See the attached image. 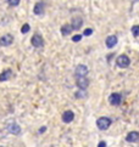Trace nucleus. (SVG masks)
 <instances>
[{
	"label": "nucleus",
	"mask_w": 139,
	"mask_h": 147,
	"mask_svg": "<svg viewBox=\"0 0 139 147\" xmlns=\"http://www.w3.org/2000/svg\"><path fill=\"white\" fill-rule=\"evenodd\" d=\"M109 102L112 105V106H119V105H121V102H122L121 94H119V92L111 94L110 97H109Z\"/></svg>",
	"instance_id": "3"
},
{
	"label": "nucleus",
	"mask_w": 139,
	"mask_h": 147,
	"mask_svg": "<svg viewBox=\"0 0 139 147\" xmlns=\"http://www.w3.org/2000/svg\"><path fill=\"white\" fill-rule=\"evenodd\" d=\"M76 83H77V86L82 90H85L89 85V79L87 77H77L76 78Z\"/></svg>",
	"instance_id": "5"
},
{
	"label": "nucleus",
	"mask_w": 139,
	"mask_h": 147,
	"mask_svg": "<svg viewBox=\"0 0 139 147\" xmlns=\"http://www.w3.org/2000/svg\"><path fill=\"white\" fill-rule=\"evenodd\" d=\"M31 43L34 48H43V45H44V39H43V36L40 34H34L33 38L31 40Z\"/></svg>",
	"instance_id": "4"
},
{
	"label": "nucleus",
	"mask_w": 139,
	"mask_h": 147,
	"mask_svg": "<svg viewBox=\"0 0 139 147\" xmlns=\"http://www.w3.org/2000/svg\"><path fill=\"white\" fill-rule=\"evenodd\" d=\"M72 26L71 24H63L62 27H61V34L62 35H68V34H71L72 32Z\"/></svg>",
	"instance_id": "15"
},
{
	"label": "nucleus",
	"mask_w": 139,
	"mask_h": 147,
	"mask_svg": "<svg viewBox=\"0 0 139 147\" xmlns=\"http://www.w3.org/2000/svg\"><path fill=\"white\" fill-rule=\"evenodd\" d=\"M14 43V36L11 34H5L0 38V46H10Z\"/></svg>",
	"instance_id": "6"
},
{
	"label": "nucleus",
	"mask_w": 139,
	"mask_h": 147,
	"mask_svg": "<svg viewBox=\"0 0 139 147\" xmlns=\"http://www.w3.org/2000/svg\"><path fill=\"white\" fill-rule=\"evenodd\" d=\"M44 4H43L42 1H39V3H37L35 5H34V9H33V12L35 13V15H43L44 13Z\"/></svg>",
	"instance_id": "12"
},
{
	"label": "nucleus",
	"mask_w": 139,
	"mask_h": 147,
	"mask_svg": "<svg viewBox=\"0 0 139 147\" xmlns=\"http://www.w3.org/2000/svg\"><path fill=\"white\" fill-rule=\"evenodd\" d=\"M98 147H106V142H105V141H100Z\"/></svg>",
	"instance_id": "22"
},
{
	"label": "nucleus",
	"mask_w": 139,
	"mask_h": 147,
	"mask_svg": "<svg viewBox=\"0 0 139 147\" xmlns=\"http://www.w3.org/2000/svg\"><path fill=\"white\" fill-rule=\"evenodd\" d=\"M82 24H83V20L81 17H74L72 20V23H71L73 29H79L82 27Z\"/></svg>",
	"instance_id": "13"
},
{
	"label": "nucleus",
	"mask_w": 139,
	"mask_h": 147,
	"mask_svg": "<svg viewBox=\"0 0 139 147\" xmlns=\"http://www.w3.org/2000/svg\"><path fill=\"white\" fill-rule=\"evenodd\" d=\"M29 29H31V27H29V24H23L22 26V29H21V32H22V34H26V33H28L29 32Z\"/></svg>",
	"instance_id": "18"
},
{
	"label": "nucleus",
	"mask_w": 139,
	"mask_h": 147,
	"mask_svg": "<svg viewBox=\"0 0 139 147\" xmlns=\"http://www.w3.org/2000/svg\"><path fill=\"white\" fill-rule=\"evenodd\" d=\"M117 41H119V39H117L116 35H109L108 38H106L105 43H106V46H108L109 49H112L114 46L117 45Z\"/></svg>",
	"instance_id": "8"
},
{
	"label": "nucleus",
	"mask_w": 139,
	"mask_h": 147,
	"mask_svg": "<svg viewBox=\"0 0 139 147\" xmlns=\"http://www.w3.org/2000/svg\"><path fill=\"white\" fill-rule=\"evenodd\" d=\"M74 73H76V78L77 77H85L88 74V67L85 65H78Z\"/></svg>",
	"instance_id": "7"
},
{
	"label": "nucleus",
	"mask_w": 139,
	"mask_h": 147,
	"mask_svg": "<svg viewBox=\"0 0 139 147\" xmlns=\"http://www.w3.org/2000/svg\"><path fill=\"white\" fill-rule=\"evenodd\" d=\"M11 76H12V71L11 69L4 71L1 74H0V82H6V80H9L10 78H11Z\"/></svg>",
	"instance_id": "14"
},
{
	"label": "nucleus",
	"mask_w": 139,
	"mask_h": 147,
	"mask_svg": "<svg viewBox=\"0 0 139 147\" xmlns=\"http://www.w3.org/2000/svg\"><path fill=\"white\" fill-rule=\"evenodd\" d=\"M82 40V35H79V34H76L74 36H72V41H81Z\"/></svg>",
	"instance_id": "21"
},
{
	"label": "nucleus",
	"mask_w": 139,
	"mask_h": 147,
	"mask_svg": "<svg viewBox=\"0 0 139 147\" xmlns=\"http://www.w3.org/2000/svg\"><path fill=\"white\" fill-rule=\"evenodd\" d=\"M7 130H9L11 134H14V135H18V134H21V127H20L18 124H16V123L9 124Z\"/></svg>",
	"instance_id": "11"
},
{
	"label": "nucleus",
	"mask_w": 139,
	"mask_h": 147,
	"mask_svg": "<svg viewBox=\"0 0 139 147\" xmlns=\"http://www.w3.org/2000/svg\"><path fill=\"white\" fill-rule=\"evenodd\" d=\"M126 141L127 142H137V141H139V133L138 131H131V133H128L126 136Z\"/></svg>",
	"instance_id": "9"
},
{
	"label": "nucleus",
	"mask_w": 139,
	"mask_h": 147,
	"mask_svg": "<svg viewBox=\"0 0 139 147\" xmlns=\"http://www.w3.org/2000/svg\"><path fill=\"white\" fill-rule=\"evenodd\" d=\"M21 0H7L9 5H11V6H17V5L20 4Z\"/></svg>",
	"instance_id": "19"
},
{
	"label": "nucleus",
	"mask_w": 139,
	"mask_h": 147,
	"mask_svg": "<svg viewBox=\"0 0 139 147\" xmlns=\"http://www.w3.org/2000/svg\"><path fill=\"white\" fill-rule=\"evenodd\" d=\"M129 63H131V60L127 55H121L117 57V60H116V65L120 68H127L129 66Z\"/></svg>",
	"instance_id": "2"
},
{
	"label": "nucleus",
	"mask_w": 139,
	"mask_h": 147,
	"mask_svg": "<svg viewBox=\"0 0 139 147\" xmlns=\"http://www.w3.org/2000/svg\"><path fill=\"white\" fill-rule=\"evenodd\" d=\"M132 34L134 36H139V26H133L132 27Z\"/></svg>",
	"instance_id": "17"
},
{
	"label": "nucleus",
	"mask_w": 139,
	"mask_h": 147,
	"mask_svg": "<svg viewBox=\"0 0 139 147\" xmlns=\"http://www.w3.org/2000/svg\"><path fill=\"white\" fill-rule=\"evenodd\" d=\"M74 96H76L77 98H83V97H85L87 96V92H85V90H78L76 94H74Z\"/></svg>",
	"instance_id": "16"
},
{
	"label": "nucleus",
	"mask_w": 139,
	"mask_h": 147,
	"mask_svg": "<svg viewBox=\"0 0 139 147\" xmlns=\"http://www.w3.org/2000/svg\"><path fill=\"white\" fill-rule=\"evenodd\" d=\"M74 119V113L72 111H65L62 113V122L63 123H71Z\"/></svg>",
	"instance_id": "10"
},
{
	"label": "nucleus",
	"mask_w": 139,
	"mask_h": 147,
	"mask_svg": "<svg viewBox=\"0 0 139 147\" xmlns=\"http://www.w3.org/2000/svg\"><path fill=\"white\" fill-rule=\"evenodd\" d=\"M92 34H93V29H90V28L84 29V32H83V35L84 36H89V35H92Z\"/></svg>",
	"instance_id": "20"
},
{
	"label": "nucleus",
	"mask_w": 139,
	"mask_h": 147,
	"mask_svg": "<svg viewBox=\"0 0 139 147\" xmlns=\"http://www.w3.org/2000/svg\"><path fill=\"white\" fill-rule=\"evenodd\" d=\"M111 124H112V120L109 117H100L97 120V127L99 130H108Z\"/></svg>",
	"instance_id": "1"
},
{
	"label": "nucleus",
	"mask_w": 139,
	"mask_h": 147,
	"mask_svg": "<svg viewBox=\"0 0 139 147\" xmlns=\"http://www.w3.org/2000/svg\"><path fill=\"white\" fill-rule=\"evenodd\" d=\"M46 130V128L45 127H42L40 129H39V134H42V133H44V131Z\"/></svg>",
	"instance_id": "23"
}]
</instances>
